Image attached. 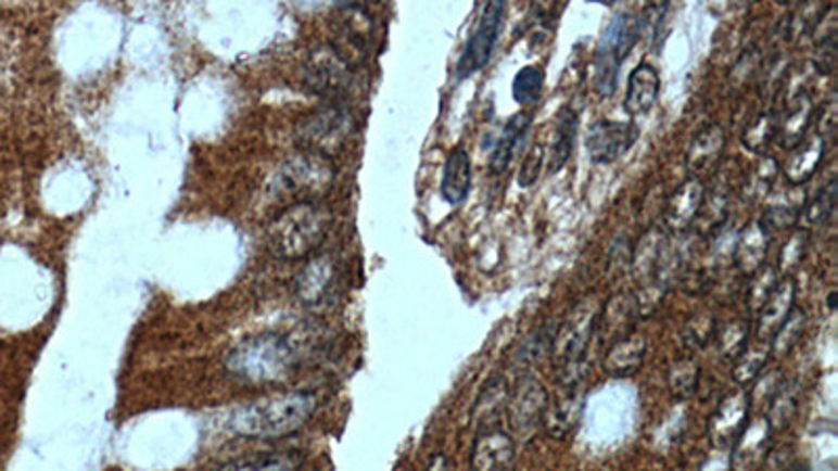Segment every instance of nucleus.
Returning <instances> with one entry per match:
<instances>
[{"label":"nucleus","mask_w":838,"mask_h":471,"mask_svg":"<svg viewBox=\"0 0 838 471\" xmlns=\"http://www.w3.org/2000/svg\"><path fill=\"white\" fill-rule=\"evenodd\" d=\"M805 245H808V231L801 229L797 231L795 236L788 239L786 247L782 250V256H779V268L782 270H790L792 266L799 265L803 254H805Z\"/></svg>","instance_id":"obj_45"},{"label":"nucleus","mask_w":838,"mask_h":471,"mask_svg":"<svg viewBox=\"0 0 838 471\" xmlns=\"http://www.w3.org/2000/svg\"><path fill=\"white\" fill-rule=\"evenodd\" d=\"M767 353H770V346H765V348H752V351H749V346H747L745 353L736 358L734 380L740 383V385H747V383L754 382V378L759 375V371L763 369V365H765V360H767Z\"/></svg>","instance_id":"obj_41"},{"label":"nucleus","mask_w":838,"mask_h":471,"mask_svg":"<svg viewBox=\"0 0 838 471\" xmlns=\"http://www.w3.org/2000/svg\"><path fill=\"white\" fill-rule=\"evenodd\" d=\"M299 346L281 333H263L243 340L227 356V371L243 383L269 385L285 382L300 365Z\"/></svg>","instance_id":"obj_2"},{"label":"nucleus","mask_w":838,"mask_h":471,"mask_svg":"<svg viewBox=\"0 0 838 471\" xmlns=\"http://www.w3.org/2000/svg\"><path fill=\"white\" fill-rule=\"evenodd\" d=\"M797 403H799V390L795 383H786V385H779L778 390L774 392L772 400H770V428L772 430H782L790 423L792 415L797 411Z\"/></svg>","instance_id":"obj_37"},{"label":"nucleus","mask_w":838,"mask_h":471,"mask_svg":"<svg viewBox=\"0 0 838 471\" xmlns=\"http://www.w3.org/2000/svg\"><path fill=\"white\" fill-rule=\"evenodd\" d=\"M644 354H646V342L642 335H628L625 340H619L610 353L604 360V367L610 375H617V378H627L633 375L642 362H644Z\"/></svg>","instance_id":"obj_30"},{"label":"nucleus","mask_w":838,"mask_h":471,"mask_svg":"<svg viewBox=\"0 0 838 471\" xmlns=\"http://www.w3.org/2000/svg\"><path fill=\"white\" fill-rule=\"evenodd\" d=\"M545 89V72L539 65H524L511 82V97L518 105L531 107L541 101V94Z\"/></svg>","instance_id":"obj_34"},{"label":"nucleus","mask_w":838,"mask_h":471,"mask_svg":"<svg viewBox=\"0 0 838 471\" xmlns=\"http://www.w3.org/2000/svg\"><path fill=\"white\" fill-rule=\"evenodd\" d=\"M795 297H797V290H795V281L792 279H786L776 285L774 294L770 295V300L765 302V306L761 308L759 313V327H757V333L759 338L765 342L774 338V333L778 331L779 324L786 321V317L795 310Z\"/></svg>","instance_id":"obj_23"},{"label":"nucleus","mask_w":838,"mask_h":471,"mask_svg":"<svg viewBox=\"0 0 838 471\" xmlns=\"http://www.w3.org/2000/svg\"><path fill=\"white\" fill-rule=\"evenodd\" d=\"M340 28L338 34L342 38V44H333L346 60L353 63L355 55H363L367 51V44L373 34V22L365 7L360 4H342L338 9Z\"/></svg>","instance_id":"obj_13"},{"label":"nucleus","mask_w":838,"mask_h":471,"mask_svg":"<svg viewBox=\"0 0 838 471\" xmlns=\"http://www.w3.org/2000/svg\"><path fill=\"white\" fill-rule=\"evenodd\" d=\"M543 157H545V153H543L541 145H535V148L529 151V155L524 157V162L520 166V173H518V184L522 189H531L537 182L541 168H543Z\"/></svg>","instance_id":"obj_44"},{"label":"nucleus","mask_w":838,"mask_h":471,"mask_svg":"<svg viewBox=\"0 0 838 471\" xmlns=\"http://www.w3.org/2000/svg\"><path fill=\"white\" fill-rule=\"evenodd\" d=\"M824 155H826V141L820 135L803 139L797 148L790 151V155L784 164V175L788 178V182L792 187L805 184L822 166Z\"/></svg>","instance_id":"obj_22"},{"label":"nucleus","mask_w":838,"mask_h":471,"mask_svg":"<svg viewBox=\"0 0 838 471\" xmlns=\"http://www.w3.org/2000/svg\"><path fill=\"white\" fill-rule=\"evenodd\" d=\"M719 346L727 358H738L749 346V324L732 323L721 331Z\"/></svg>","instance_id":"obj_43"},{"label":"nucleus","mask_w":838,"mask_h":471,"mask_svg":"<svg viewBox=\"0 0 838 471\" xmlns=\"http://www.w3.org/2000/svg\"><path fill=\"white\" fill-rule=\"evenodd\" d=\"M508 405L509 425L522 438H531L539 430L549 407L547 392L539 382L531 378L520 380L518 392L509 398Z\"/></svg>","instance_id":"obj_11"},{"label":"nucleus","mask_w":838,"mask_h":471,"mask_svg":"<svg viewBox=\"0 0 838 471\" xmlns=\"http://www.w3.org/2000/svg\"><path fill=\"white\" fill-rule=\"evenodd\" d=\"M776 177H778V162L770 155H761L757 168H752V175L745 180V193H749L750 200H759L767 195Z\"/></svg>","instance_id":"obj_40"},{"label":"nucleus","mask_w":838,"mask_h":471,"mask_svg":"<svg viewBox=\"0 0 838 471\" xmlns=\"http://www.w3.org/2000/svg\"><path fill=\"white\" fill-rule=\"evenodd\" d=\"M531 126H533V114H524V112L513 114L506 122L501 137L497 139L493 153H491V160H488V168L493 175H504L508 170L518 149L522 148Z\"/></svg>","instance_id":"obj_21"},{"label":"nucleus","mask_w":838,"mask_h":471,"mask_svg":"<svg viewBox=\"0 0 838 471\" xmlns=\"http://www.w3.org/2000/svg\"><path fill=\"white\" fill-rule=\"evenodd\" d=\"M752 277H754V283L749 290V310L759 315L761 308L765 306V302L770 300V295L774 294L778 279H776L774 268H763L761 272H754Z\"/></svg>","instance_id":"obj_42"},{"label":"nucleus","mask_w":838,"mask_h":471,"mask_svg":"<svg viewBox=\"0 0 838 471\" xmlns=\"http://www.w3.org/2000/svg\"><path fill=\"white\" fill-rule=\"evenodd\" d=\"M707 193V184L700 177H689L673 191L664 207V225L673 233H682L689 229L702 207Z\"/></svg>","instance_id":"obj_12"},{"label":"nucleus","mask_w":838,"mask_h":471,"mask_svg":"<svg viewBox=\"0 0 838 471\" xmlns=\"http://www.w3.org/2000/svg\"><path fill=\"white\" fill-rule=\"evenodd\" d=\"M601 306L594 297L583 300L574 306L569 319L556 329L554 353L560 365V382L567 387H576L585 375V353L596 333Z\"/></svg>","instance_id":"obj_4"},{"label":"nucleus","mask_w":838,"mask_h":471,"mask_svg":"<svg viewBox=\"0 0 838 471\" xmlns=\"http://www.w3.org/2000/svg\"><path fill=\"white\" fill-rule=\"evenodd\" d=\"M639 139V128L631 119H598L589 126L585 148L594 164H612L623 157Z\"/></svg>","instance_id":"obj_10"},{"label":"nucleus","mask_w":838,"mask_h":471,"mask_svg":"<svg viewBox=\"0 0 838 471\" xmlns=\"http://www.w3.org/2000/svg\"><path fill=\"white\" fill-rule=\"evenodd\" d=\"M516 446L506 432L486 430L474 441L472 468L474 471H511Z\"/></svg>","instance_id":"obj_15"},{"label":"nucleus","mask_w":838,"mask_h":471,"mask_svg":"<svg viewBox=\"0 0 838 471\" xmlns=\"http://www.w3.org/2000/svg\"><path fill=\"white\" fill-rule=\"evenodd\" d=\"M576 135H579V114L572 105H564L556 116L554 141L549 149V173H560L569 164Z\"/></svg>","instance_id":"obj_26"},{"label":"nucleus","mask_w":838,"mask_h":471,"mask_svg":"<svg viewBox=\"0 0 838 471\" xmlns=\"http://www.w3.org/2000/svg\"><path fill=\"white\" fill-rule=\"evenodd\" d=\"M302 85L326 103H346L353 85V63L333 44L317 47L304 60Z\"/></svg>","instance_id":"obj_6"},{"label":"nucleus","mask_w":838,"mask_h":471,"mask_svg":"<svg viewBox=\"0 0 838 471\" xmlns=\"http://www.w3.org/2000/svg\"><path fill=\"white\" fill-rule=\"evenodd\" d=\"M660 76L655 65L639 63L627 80V94H625V112L628 116H644L648 114L657 101H659Z\"/></svg>","instance_id":"obj_16"},{"label":"nucleus","mask_w":838,"mask_h":471,"mask_svg":"<svg viewBox=\"0 0 838 471\" xmlns=\"http://www.w3.org/2000/svg\"><path fill=\"white\" fill-rule=\"evenodd\" d=\"M813 119V101L808 92H801L786 116L778 122V141L784 149H795L808 135L809 124Z\"/></svg>","instance_id":"obj_29"},{"label":"nucleus","mask_w":838,"mask_h":471,"mask_svg":"<svg viewBox=\"0 0 838 471\" xmlns=\"http://www.w3.org/2000/svg\"><path fill=\"white\" fill-rule=\"evenodd\" d=\"M686 335H688L686 340H688L689 346H696V348L704 346L707 340L713 335V319L709 315H700V317L691 319Z\"/></svg>","instance_id":"obj_46"},{"label":"nucleus","mask_w":838,"mask_h":471,"mask_svg":"<svg viewBox=\"0 0 838 471\" xmlns=\"http://www.w3.org/2000/svg\"><path fill=\"white\" fill-rule=\"evenodd\" d=\"M837 118V101H835V99H830V101H828V105H826V107H824V112H822V118H820V137H822L824 141L835 137L838 124Z\"/></svg>","instance_id":"obj_47"},{"label":"nucleus","mask_w":838,"mask_h":471,"mask_svg":"<svg viewBox=\"0 0 838 471\" xmlns=\"http://www.w3.org/2000/svg\"><path fill=\"white\" fill-rule=\"evenodd\" d=\"M805 202H808V198L803 195L801 187L790 184V193L784 191L776 200H772V204L763 212V218L759 222L767 233L790 229L801 220V212H803Z\"/></svg>","instance_id":"obj_27"},{"label":"nucleus","mask_w":838,"mask_h":471,"mask_svg":"<svg viewBox=\"0 0 838 471\" xmlns=\"http://www.w3.org/2000/svg\"><path fill=\"white\" fill-rule=\"evenodd\" d=\"M426 471H447V459H445L443 455H436V457L430 461V466H428V470Z\"/></svg>","instance_id":"obj_48"},{"label":"nucleus","mask_w":838,"mask_h":471,"mask_svg":"<svg viewBox=\"0 0 838 471\" xmlns=\"http://www.w3.org/2000/svg\"><path fill=\"white\" fill-rule=\"evenodd\" d=\"M778 122L776 112H763L757 118L750 119L747 130L742 132L745 148L765 155V149L778 137Z\"/></svg>","instance_id":"obj_36"},{"label":"nucleus","mask_w":838,"mask_h":471,"mask_svg":"<svg viewBox=\"0 0 838 471\" xmlns=\"http://www.w3.org/2000/svg\"><path fill=\"white\" fill-rule=\"evenodd\" d=\"M509 400L508 382L504 375H495L491 382L484 385V390L480 392L479 400H477V407H474V419L484 423V421H491L495 415L506 409Z\"/></svg>","instance_id":"obj_35"},{"label":"nucleus","mask_w":838,"mask_h":471,"mask_svg":"<svg viewBox=\"0 0 838 471\" xmlns=\"http://www.w3.org/2000/svg\"><path fill=\"white\" fill-rule=\"evenodd\" d=\"M725 141H727V137H725V128L721 124H709L696 132V137L689 143L688 155H686L691 177H698V175L713 170L718 166L719 160L723 155V149H725Z\"/></svg>","instance_id":"obj_19"},{"label":"nucleus","mask_w":838,"mask_h":471,"mask_svg":"<svg viewBox=\"0 0 838 471\" xmlns=\"http://www.w3.org/2000/svg\"><path fill=\"white\" fill-rule=\"evenodd\" d=\"M319 407L315 392H285L250 403L231 412L229 428L241 438L272 441L296 434Z\"/></svg>","instance_id":"obj_1"},{"label":"nucleus","mask_w":838,"mask_h":471,"mask_svg":"<svg viewBox=\"0 0 838 471\" xmlns=\"http://www.w3.org/2000/svg\"><path fill=\"white\" fill-rule=\"evenodd\" d=\"M353 132V114L346 103H326L315 114L302 119L296 132L300 149L306 155L328 160L344 148Z\"/></svg>","instance_id":"obj_7"},{"label":"nucleus","mask_w":838,"mask_h":471,"mask_svg":"<svg viewBox=\"0 0 838 471\" xmlns=\"http://www.w3.org/2000/svg\"><path fill=\"white\" fill-rule=\"evenodd\" d=\"M813 65L820 74H833L837 69L838 22L837 7L828 4L813 26Z\"/></svg>","instance_id":"obj_20"},{"label":"nucleus","mask_w":838,"mask_h":471,"mask_svg":"<svg viewBox=\"0 0 838 471\" xmlns=\"http://www.w3.org/2000/svg\"><path fill=\"white\" fill-rule=\"evenodd\" d=\"M803 327H805V313L795 308L786 317V321L779 324L778 331L774 333V338L770 342V353H774L776 356H784V354L790 353L792 346L799 342V338L803 333Z\"/></svg>","instance_id":"obj_39"},{"label":"nucleus","mask_w":838,"mask_h":471,"mask_svg":"<svg viewBox=\"0 0 838 471\" xmlns=\"http://www.w3.org/2000/svg\"><path fill=\"white\" fill-rule=\"evenodd\" d=\"M472 189V160L466 149H450L445 166H443V180H441V193L443 200L450 206H459L468 200Z\"/></svg>","instance_id":"obj_17"},{"label":"nucleus","mask_w":838,"mask_h":471,"mask_svg":"<svg viewBox=\"0 0 838 471\" xmlns=\"http://www.w3.org/2000/svg\"><path fill=\"white\" fill-rule=\"evenodd\" d=\"M581 411H583V396H581V392H570L569 396L562 398L551 411L547 407L543 425L547 428L549 436L567 438L570 432L576 428Z\"/></svg>","instance_id":"obj_31"},{"label":"nucleus","mask_w":838,"mask_h":471,"mask_svg":"<svg viewBox=\"0 0 838 471\" xmlns=\"http://www.w3.org/2000/svg\"><path fill=\"white\" fill-rule=\"evenodd\" d=\"M698 380H700V369H698V365L691 358L677 360L669 369V390L673 392V396L677 400H688V398H691L696 387H698Z\"/></svg>","instance_id":"obj_38"},{"label":"nucleus","mask_w":838,"mask_h":471,"mask_svg":"<svg viewBox=\"0 0 838 471\" xmlns=\"http://www.w3.org/2000/svg\"><path fill=\"white\" fill-rule=\"evenodd\" d=\"M749 392L738 390V392L729 394L721 403L719 411L713 417V423H711V432H713L715 441L721 442V444L738 441V436L742 434V430L749 423Z\"/></svg>","instance_id":"obj_18"},{"label":"nucleus","mask_w":838,"mask_h":471,"mask_svg":"<svg viewBox=\"0 0 838 471\" xmlns=\"http://www.w3.org/2000/svg\"><path fill=\"white\" fill-rule=\"evenodd\" d=\"M331 212L319 202L290 204L267 227V247L279 260H302L313 256L328 239Z\"/></svg>","instance_id":"obj_3"},{"label":"nucleus","mask_w":838,"mask_h":471,"mask_svg":"<svg viewBox=\"0 0 838 471\" xmlns=\"http://www.w3.org/2000/svg\"><path fill=\"white\" fill-rule=\"evenodd\" d=\"M554 338H556V327H554V324H545V327L537 329V331H535L533 335H529V340L513 353L511 367H513V369H529V367H533L535 362H539L545 354L551 353V348H554Z\"/></svg>","instance_id":"obj_32"},{"label":"nucleus","mask_w":838,"mask_h":471,"mask_svg":"<svg viewBox=\"0 0 838 471\" xmlns=\"http://www.w3.org/2000/svg\"><path fill=\"white\" fill-rule=\"evenodd\" d=\"M729 202H732L729 175L719 170L718 178L711 184V189H707L704 202H702V207H700V212L696 216V220H700V231L702 233H713V231L721 229V225L727 220Z\"/></svg>","instance_id":"obj_24"},{"label":"nucleus","mask_w":838,"mask_h":471,"mask_svg":"<svg viewBox=\"0 0 838 471\" xmlns=\"http://www.w3.org/2000/svg\"><path fill=\"white\" fill-rule=\"evenodd\" d=\"M335 263L330 256H317L304 266L296 277V295L306 306L323 304L335 285Z\"/></svg>","instance_id":"obj_14"},{"label":"nucleus","mask_w":838,"mask_h":471,"mask_svg":"<svg viewBox=\"0 0 838 471\" xmlns=\"http://www.w3.org/2000/svg\"><path fill=\"white\" fill-rule=\"evenodd\" d=\"M835 207H837V178L833 177L822 189H817V193L809 202H805L801 220L809 229L822 227L830 220V216L835 214Z\"/></svg>","instance_id":"obj_33"},{"label":"nucleus","mask_w":838,"mask_h":471,"mask_svg":"<svg viewBox=\"0 0 838 471\" xmlns=\"http://www.w3.org/2000/svg\"><path fill=\"white\" fill-rule=\"evenodd\" d=\"M770 247V233L761 227V222H749L736 239V250H734V260L736 266L745 275H754L765 260Z\"/></svg>","instance_id":"obj_25"},{"label":"nucleus","mask_w":838,"mask_h":471,"mask_svg":"<svg viewBox=\"0 0 838 471\" xmlns=\"http://www.w3.org/2000/svg\"><path fill=\"white\" fill-rule=\"evenodd\" d=\"M304 455L299 450H270L227 461L214 471H300Z\"/></svg>","instance_id":"obj_28"},{"label":"nucleus","mask_w":838,"mask_h":471,"mask_svg":"<svg viewBox=\"0 0 838 471\" xmlns=\"http://www.w3.org/2000/svg\"><path fill=\"white\" fill-rule=\"evenodd\" d=\"M506 13H508V4L501 0H493L482 9L479 24L470 34L461 51V58L457 61V67H455L457 80H466L486 67L506 26Z\"/></svg>","instance_id":"obj_8"},{"label":"nucleus","mask_w":838,"mask_h":471,"mask_svg":"<svg viewBox=\"0 0 838 471\" xmlns=\"http://www.w3.org/2000/svg\"><path fill=\"white\" fill-rule=\"evenodd\" d=\"M639 36L642 24L633 13H617L601 31L594 55V90L599 97H612L617 92L621 65Z\"/></svg>","instance_id":"obj_5"},{"label":"nucleus","mask_w":838,"mask_h":471,"mask_svg":"<svg viewBox=\"0 0 838 471\" xmlns=\"http://www.w3.org/2000/svg\"><path fill=\"white\" fill-rule=\"evenodd\" d=\"M333 182V168L330 160L300 153L299 157L290 160L275 178V187L279 195L296 198L300 202H317L321 193H326Z\"/></svg>","instance_id":"obj_9"}]
</instances>
